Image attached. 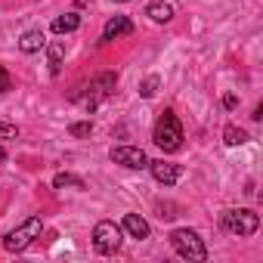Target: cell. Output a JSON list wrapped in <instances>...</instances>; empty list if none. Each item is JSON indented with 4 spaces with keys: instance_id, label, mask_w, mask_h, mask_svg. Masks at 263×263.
Instances as JSON below:
<instances>
[{
    "instance_id": "cell-1",
    "label": "cell",
    "mask_w": 263,
    "mask_h": 263,
    "mask_svg": "<svg viewBox=\"0 0 263 263\" xmlns=\"http://www.w3.org/2000/svg\"><path fill=\"white\" fill-rule=\"evenodd\" d=\"M152 140H155V146L164 149V152H177V149L183 146V127H180V121H177V115H174L171 108L158 115L155 130H152Z\"/></svg>"
},
{
    "instance_id": "cell-2",
    "label": "cell",
    "mask_w": 263,
    "mask_h": 263,
    "mask_svg": "<svg viewBox=\"0 0 263 263\" xmlns=\"http://www.w3.org/2000/svg\"><path fill=\"white\" fill-rule=\"evenodd\" d=\"M171 245H174V251L183 260H192V263L208 260V248H204V241H201V235L195 229H174L171 232Z\"/></svg>"
},
{
    "instance_id": "cell-3",
    "label": "cell",
    "mask_w": 263,
    "mask_h": 263,
    "mask_svg": "<svg viewBox=\"0 0 263 263\" xmlns=\"http://www.w3.org/2000/svg\"><path fill=\"white\" fill-rule=\"evenodd\" d=\"M41 232H44V220H41V217H28L22 226H16L13 232L4 235V251L19 254V251H25L34 238H41Z\"/></svg>"
},
{
    "instance_id": "cell-4",
    "label": "cell",
    "mask_w": 263,
    "mask_h": 263,
    "mask_svg": "<svg viewBox=\"0 0 263 263\" xmlns=\"http://www.w3.org/2000/svg\"><path fill=\"white\" fill-rule=\"evenodd\" d=\"M220 223H223V229H226V232H232V235L245 238V235H254V232H257L260 217H257L254 211H248V208H229V211H223Z\"/></svg>"
},
{
    "instance_id": "cell-5",
    "label": "cell",
    "mask_w": 263,
    "mask_h": 263,
    "mask_svg": "<svg viewBox=\"0 0 263 263\" xmlns=\"http://www.w3.org/2000/svg\"><path fill=\"white\" fill-rule=\"evenodd\" d=\"M93 248L99 254H115L121 248V226H115L111 220H99L93 229Z\"/></svg>"
},
{
    "instance_id": "cell-6",
    "label": "cell",
    "mask_w": 263,
    "mask_h": 263,
    "mask_svg": "<svg viewBox=\"0 0 263 263\" xmlns=\"http://www.w3.org/2000/svg\"><path fill=\"white\" fill-rule=\"evenodd\" d=\"M115 84H118V78L111 74V71H105V74H99V78H93L90 81V87H87V96H84V105L93 111L102 99H108L111 93H115Z\"/></svg>"
},
{
    "instance_id": "cell-7",
    "label": "cell",
    "mask_w": 263,
    "mask_h": 263,
    "mask_svg": "<svg viewBox=\"0 0 263 263\" xmlns=\"http://www.w3.org/2000/svg\"><path fill=\"white\" fill-rule=\"evenodd\" d=\"M111 161L121 164V167H134V171H143L149 167V158L140 146H115L111 149Z\"/></svg>"
},
{
    "instance_id": "cell-8",
    "label": "cell",
    "mask_w": 263,
    "mask_h": 263,
    "mask_svg": "<svg viewBox=\"0 0 263 263\" xmlns=\"http://www.w3.org/2000/svg\"><path fill=\"white\" fill-rule=\"evenodd\" d=\"M149 171H152V177L161 186H174L183 177V167L180 164H171V161H149Z\"/></svg>"
},
{
    "instance_id": "cell-9",
    "label": "cell",
    "mask_w": 263,
    "mask_h": 263,
    "mask_svg": "<svg viewBox=\"0 0 263 263\" xmlns=\"http://www.w3.org/2000/svg\"><path fill=\"white\" fill-rule=\"evenodd\" d=\"M124 34H134V22H130L127 16H111L102 28V41H118Z\"/></svg>"
},
{
    "instance_id": "cell-10",
    "label": "cell",
    "mask_w": 263,
    "mask_h": 263,
    "mask_svg": "<svg viewBox=\"0 0 263 263\" xmlns=\"http://www.w3.org/2000/svg\"><path fill=\"white\" fill-rule=\"evenodd\" d=\"M124 232H127L130 238L143 241V238H149V223H146L140 214H127V217H124Z\"/></svg>"
},
{
    "instance_id": "cell-11",
    "label": "cell",
    "mask_w": 263,
    "mask_h": 263,
    "mask_svg": "<svg viewBox=\"0 0 263 263\" xmlns=\"http://www.w3.org/2000/svg\"><path fill=\"white\" fill-rule=\"evenodd\" d=\"M146 16L152 22H171L174 19V4H167V0H152L146 7Z\"/></svg>"
},
{
    "instance_id": "cell-12",
    "label": "cell",
    "mask_w": 263,
    "mask_h": 263,
    "mask_svg": "<svg viewBox=\"0 0 263 263\" xmlns=\"http://www.w3.org/2000/svg\"><path fill=\"white\" fill-rule=\"evenodd\" d=\"M44 44H47L44 31H41V28H31V31H25V34H22L19 50H22V53H37V50H44Z\"/></svg>"
},
{
    "instance_id": "cell-13",
    "label": "cell",
    "mask_w": 263,
    "mask_h": 263,
    "mask_svg": "<svg viewBox=\"0 0 263 263\" xmlns=\"http://www.w3.org/2000/svg\"><path fill=\"white\" fill-rule=\"evenodd\" d=\"M78 28H81V16L78 13H65V16H56L53 19V31L56 34H71Z\"/></svg>"
},
{
    "instance_id": "cell-14",
    "label": "cell",
    "mask_w": 263,
    "mask_h": 263,
    "mask_svg": "<svg viewBox=\"0 0 263 263\" xmlns=\"http://www.w3.org/2000/svg\"><path fill=\"white\" fill-rule=\"evenodd\" d=\"M223 140H226V146H241V143H248V134H245L241 127L229 124V127H226V134H223Z\"/></svg>"
},
{
    "instance_id": "cell-15",
    "label": "cell",
    "mask_w": 263,
    "mask_h": 263,
    "mask_svg": "<svg viewBox=\"0 0 263 263\" xmlns=\"http://www.w3.org/2000/svg\"><path fill=\"white\" fill-rule=\"evenodd\" d=\"M53 186H56V189H65V186L84 189V180H81V177H74V174H56V177H53Z\"/></svg>"
},
{
    "instance_id": "cell-16",
    "label": "cell",
    "mask_w": 263,
    "mask_h": 263,
    "mask_svg": "<svg viewBox=\"0 0 263 263\" xmlns=\"http://www.w3.org/2000/svg\"><path fill=\"white\" fill-rule=\"evenodd\" d=\"M62 56H65V47H62V44H53V47H50V71H53V74H59Z\"/></svg>"
},
{
    "instance_id": "cell-17",
    "label": "cell",
    "mask_w": 263,
    "mask_h": 263,
    "mask_svg": "<svg viewBox=\"0 0 263 263\" xmlns=\"http://www.w3.org/2000/svg\"><path fill=\"white\" fill-rule=\"evenodd\" d=\"M158 84H161V81H158V74H149V78L140 84V96H143V99H152V96L158 93Z\"/></svg>"
},
{
    "instance_id": "cell-18",
    "label": "cell",
    "mask_w": 263,
    "mask_h": 263,
    "mask_svg": "<svg viewBox=\"0 0 263 263\" xmlns=\"http://www.w3.org/2000/svg\"><path fill=\"white\" fill-rule=\"evenodd\" d=\"M0 140H19V127H16V124H7V121H0Z\"/></svg>"
},
{
    "instance_id": "cell-19",
    "label": "cell",
    "mask_w": 263,
    "mask_h": 263,
    "mask_svg": "<svg viewBox=\"0 0 263 263\" xmlns=\"http://www.w3.org/2000/svg\"><path fill=\"white\" fill-rule=\"evenodd\" d=\"M90 130H93V124L90 121H81V124H71L68 127V134L71 137H90Z\"/></svg>"
},
{
    "instance_id": "cell-20",
    "label": "cell",
    "mask_w": 263,
    "mask_h": 263,
    "mask_svg": "<svg viewBox=\"0 0 263 263\" xmlns=\"http://www.w3.org/2000/svg\"><path fill=\"white\" fill-rule=\"evenodd\" d=\"M13 90V78L4 71V65H0V93H10Z\"/></svg>"
},
{
    "instance_id": "cell-21",
    "label": "cell",
    "mask_w": 263,
    "mask_h": 263,
    "mask_svg": "<svg viewBox=\"0 0 263 263\" xmlns=\"http://www.w3.org/2000/svg\"><path fill=\"white\" fill-rule=\"evenodd\" d=\"M223 105H226V108H235V105H238V99H235V96H223Z\"/></svg>"
},
{
    "instance_id": "cell-22",
    "label": "cell",
    "mask_w": 263,
    "mask_h": 263,
    "mask_svg": "<svg viewBox=\"0 0 263 263\" xmlns=\"http://www.w3.org/2000/svg\"><path fill=\"white\" fill-rule=\"evenodd\" d=\"M4 161H7V149H4V146H0V164H4Z\"/></svg>"
},
{
    "instance_id": "cell-23",
    "label": "cell",
    "mask_w": 263,
    "mask_h": 263,
    "mask_svg": "<svg viewBox=\"0 0 263 263\" xmlns=\"http://www.w3.org/2000/svg\"><path fill=\"white\" fill-rule=\"evenodd\" d=\"M118 4H127V0H118Z\"/></svg>"
}]
</instances>
